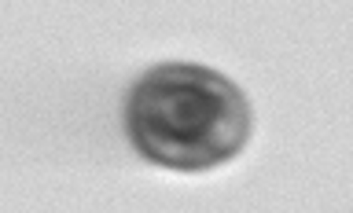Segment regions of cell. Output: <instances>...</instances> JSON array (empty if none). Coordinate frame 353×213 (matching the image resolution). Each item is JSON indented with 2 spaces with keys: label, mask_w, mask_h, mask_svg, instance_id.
I'll list each match as a JSON object with an SVG mask.
<instances>
[{
  "label": "cell",
  "mask_w": 353,
  "mask_h": 213,
  "mask_svg": "<svg viewBox=\"0 0 353 213\" xmlns=\"http://www.w3.org/2000/svg\"><path fill=\"white\" fill-rule=\"evenodd\" d=\"M125 132L148 162L203 173L247 148L250 107L225 74L203 63H159L125 99Z\"/></svg>",
  "instance_id": "cell-1"
}]
</instances>
